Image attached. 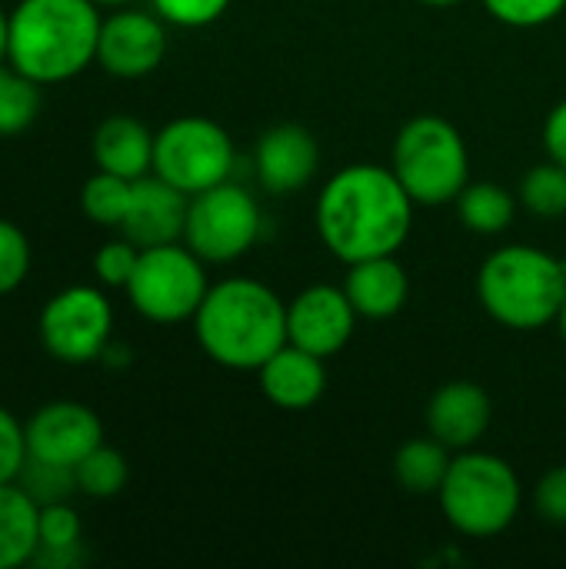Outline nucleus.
I'll use <instances>...</instances> for the list:
<instances>
[{
    "label": "nucleus",
    "mask_w": 566,
    "mask_h": 569,
    "mask_svg": "<svg viewBox=\"0 0 566 569\" xmlns=\"http://www.w3.org/2000/svg\"><path fill=\"white\" fill-rule=\"evenodd\" d=\"M477 297L507 330H540L557 323L566 300L564 260L527 243L500 247L477 273Z\"/></svg>",
    "instance_id": "20e7f679"
},
{
    "label": "nucleus",
    "mask_w": 566,
    "mask_h": 569,
    "mask_svg": "<svg viewBox=\"0 0 566 569\" xmlns=\"http://www.w3.org/2000/svg\"><path fill=\"white\" fill-rule=\"evenodd\" d=\"M264 230L260 203L237 183L224 180L190 197L183 243L203 263H234L254 250Z\"/></svg>",
    "instance_id": "1a4fd4ad"
},
{
    "label": "nucleus",
    "mask_w": 566,
    "mask_h": 569,
    "mask_svg": "<svg viewBox=\"0 0 566 569\" xmlns=\"http://www.w3.org/2000/svg\"><path fill=\"white\" fill-rule=\"evenodd\" d=\"M150 3H153V13L163 17V23H173L183 30L210 27L230 7V0H150Z\"/></svg>",
    "instance_id": "2f4dec72"
},
{
    "label": "nucleus",
    "mask_w": 566,
    "mask_h": 569,
    "mask_svg": "<svg viewBox=\"0 0 566 569\" xmlns=\"http://www.w3.org/2000/svg\"><path fill=\"white\" fill-rule=\"evenodd\" d=\"M557 327H560V337L566 340V300L564 307H560V313H557Z\"/></svg>",
    "instance_id": "e433bc0d"
},
{
    "label": "nucleus",
    "mask_w": 566,
    "mask_h": 569,
    "mask_svg": "<svg viewBox=\"0 0 566 569\" xmlns=\"http://www.w3.org/2000/svg\"><path fill=\"white\" fill-rule=\"evenodd\" d=\"M414 197L390 167L350 163L324 183L317 233L344 263L390 257L414 230Z\"/></svg>",
    "instance_id": "f257e3e1"
},
{
    "label": "nucleus",
    "mask_w": 566,
    "mask_h": 569,
    "mask_svg": "<svg viewBox=\"0 0 566 569\" xmlns=\"http://www.w3.org/2000/svg\"><path fill=\"white\" fill-rule=\"evenodd\" d=\"M537 513L554 523V527H566V463L554 467L540 477L537 493H534Z\"/></svg>",
    "instance_id": "72a5a7b5"
},
{
    "label": "nucleus",
    "mask_w": 566,
    "mask_h": 569,
    "mask_svg": "<svg viewBox=\"0 0 566 569\" xmlns=\"http://www.w3.org/2000/svg\"><path fill=\"white\" fill-rule=\"evenodd\" d=\"M27 463V433L23 423L0 407V483H13Z\"/></svg>",
    "instance_id": "473e14b6"
},
{
    "label": "nucleus",
    "mask_w": 566,
    "mask_h": 569,
    "mask_svg": "<svg viewBox=\"0 0 566 569\" xmlns=\"http://www.w3.org/2000/svg\"><path fill=\"white\" fill-rule=\"evenodd\" d=\"M437 500L457 533L487 540L504 533L517 520L524 487L504 457L484 450H460L447 470Z\"/></svg>",
    "instance_id": "39448f33"
},
{
    "label": "nucleus",
    "mask_w": 566,
    "mask_h": 569,
    "mask_svg": "<svg viewBox=\"0 0 566 569\" xmlns=\"http://www.w3.org/2000/svg\"><path fill=\"white\" fill-rule=\"evenodd\" d=\"M187 210H190V197L183 190H177L173 183H167L157 173H147L140 180H133V197H130V210L120 223V233L127 240H133L140 250L160 247V243H177V240H183Z\"/></svg>",
    "instance_id": "4468645a"
},
{
    "label": "nucleus",
    "mask_w": 566,
    "mask_h": 569,
    "mask_svg": "<svg viewBox=\"0 0 566 569\" xmlns=\"http://www.w3.org/2000/svg\"><path fill=\"white\" fill-rule=\"evenodd\" d=\"M73 480H77V493H83L90 500H110V497H117L127 487L130 467H127L120 450L100 443L97 450H90L73 467Z\"/></svg>",
    "instance_id": "b1692460"
},
{
    "label": "nucleus",
    "mask_w": 566,
    "mask_h": 569,
    "mask_svg": "<svg viewBox=\"0 0 566 569\" xmlns=\"http://www.w3.org/2000/svg\"><path fill=\"white\" fill-rule=\"evenodd\" d=\"M153 137L137 117L130 113H110L93 130V160L100 170L140 180L153 173Z\"/></svg>",
    "instance_id": "6ab92c4d"
},
{
    "label": "nucleus",
    "mask_w": 566,
    "mask_h": 569,
    "mask_svg": "<svg viewBox=\"0 0 566 569\" xmlns=\"http://www.w3.org/2000/svg\"><path fill=\"white\" fill-rule=\"evenodd\" d=\"M167 57V27L160 13L120 7L100 23L97 63L120 80L153 73Z\"/></svg>",
    "instance_id": "9b49d317"
},
{
    "label": "nucleus",
    "mask_w": 566,
    "mask_h": 569,
    "mask_svg": "<svg viewBox=\"0 0 566 569\" xmlns=\"http://www.w3.org/2000/svg\"><path fill=\"white\" fill-rule=\"evenodd\" d=\"M517 200L520 197H514L507 187L484 180V183H467L454 203H457V213H460V220H464V227L470 233L494 237V233H504L514 223Z\"/></svg>",
    "instance_id": "4be33fe9"
},
{
    "label": "nucleus",
    "mask_w": 566,
    "mask_h": 569,
    "mask_svg": "<svg viewBox=\"0 0 566 569\" xmlns=\"http://www.w3.org/2000/svg\"><path fill=\"white\" fill-rule=\"evenodd\" d=\"M130 307L150 323H183L200 310L210 283L203 260L183 243L143 247L130 283L123 287Z\"/></svg>",
    "instance_id": "0eeeda50"
},
{
    "label": "nucleus",
    "mask_w": 566,
    "mask_h": 569,
    "mask_svg": "<svg viewBox=\"0 0 566 569\" xmlns=\"http://www.w3.org/2000/svg\"><path fill=\"white\" fill-rule=\"evenodd\" d=\"M80 547H83L80 513L67 500L40 507V550L37 553H73Z\"/></svg>",
    "instance_id": "bb28decb"
},
{
    "label": "nucleus",
    "mask_w": 566,
    "mask_h": 569,
    "mask_svg": "<svg viewBox=\"0 0 566 569\" xmlns=\"http://www.w3.org/2000/svg\"><path fill=\"white\" fill-rule=\"evenodd\" d=\"M494 417V403L484 387L470 380H450L444 383L430 403H427V430L437 437L447 450H474L480 437L487 433Z\"/></svg>",
    "instance_id": "dca6fc26"
},
{
    "label": "nucleus",
    "mask_w": 566,
    "mask_h": 569,
    "mask_svg": "<svg viewBox=\"0 0 566 569\" xmlns=\"http://www.w3.org/2000/svg\"><path fill=\"white\" fill-rule=\"evenodd\" d=\"M27 433V460H43L73 470L90 450L103 443L100 417L77 400H53L33 410L23 423Z\"/></svg>",
    "instance_id": "f8f14e48"
},
{
    "label": "nucleus",
    "mask_w": 566,
    "mask_h": 569,
    "mask_svg": "<svg viewBox=\"0 0 566 569\" xmlns=\"http://www.w3.org/2000/svg\"><path fill=\"white\" fill-rule=\"evenodd\" d=\"M153 173L187 197L210 190L234 173V140L210 117H177L153 137Z\"/></svg>",
    "instance_id": "6e6552de"
},
{
    "label": "nucleus",
    "mask_w": 566,
    "mask_h": 569,
    "mask_svg": "<svg viewBox=\"0 0 566 569\" xmlns=\"http://www.w3.org/2000/svg\"><path fill=\"white\" fill-rule=\"evenodd\" d=\"M390 170L417 207H444L470 183V153L447 117L420 113L400 127Z\"/></svg>",
    "instance_id": "423d86ee"
},
{
    "label": "nucleus",
    "mask_w": 566,
    "mask_h": 569,
    "mask_svg": "<svg viewBox=\"0 0 566 569\" xmlns=\"http://www.w3.org/2000/svg\"><path fill=\"white\" fill-rule=\"evenodd\" d=\"M520 203L537 217H564L566 213V167L557 160L537 163L520 180Z\"/></svg>",
    "instance_id": "a878e982"
},
{
    "label": "nucleus",
    "mask_w": 566,
    "mask_h": 569,
    "mask_svg": "<svg viewBox=\"0 0 566 569\" xmlns=\"http://www.w3.org/2000/svg\"><path fill=\"white\" fill-rule=\"evenodd\" d=\"M40 550V503L13 480L0 483V569L33 563Z\"/></svg>",
    "instance_id": "aec40b11"
},
{
    "label": "nucleus",
    "mask_w": 566,
    "mask_h": 569,
    "mask_svg": "<svg viewBox=\"0 0 566 569\" xmlns=\"http://www.w3.org/2000/svg\"><path fill=\"white\" fill-rule=\"evenodd\" d=\"M264 397L280 410H310L327 390L324 357H314L294 343H284L260 370H257Z\"/></svg>",
    "instance_id": "f3484780"
},
{
    "label": "nucleus",
    "mask_w": 566,
    "mask_h": 569,
    "mask_svg": "<svg viewBox=\"0 0 566 569\" xmlns=\"http://www.w3.org/2000/svg\"><path fill=\"white\" fill-rule=\"evenodd\" d=\"M200 350L227 370H260L287 343V303L260 280L214 283L193 313Z\"/></svg>",
    "instance_id": "f03ea898"
},
{
    "label": "nucleus",
    "mask_w": 566,
    "mask_h": 569,
    "mask_svg": "<svg viewBox=\"0 0 566 569\" xmlns=\"http://www.w3.org/2000/svg\"><path fill=\"white\" fill-rule=\"evenodd\" d=\"M43 107V83L20 73L13 63H0V137L23 133Z\"/></svg>",
    "instance_id": "5701e85b"
},
{
    "label": "nucleus",
    "mask_w": 566,
    "mask_h": 569,
    "mask_svg": "<svg viewBox=\"0 0 566 569\" xmlns=\"http://www.w3.org/2000/svg\"><path fill=\"white\" fill-rule=\"evenodd\" d=\"M30 273V240L27 233L0 217V297L13 293Z\"/></svg>",
    "instance_id": "c85d7f7f"
},
{
    "label": "nucleus",
    "mask_w": 566,
    "mask_h": 569,
    "mask_svg": "<svg viewBox=\"0 0 566 569\" xmlns=\"http://www.w3.org/2000/svg\"><path fill=\"white\" fill-rule=\"evenodd\" d=\"M450 463H454V450H447L437 437H417L397 450L394 477L414 497H437Z\"/></svg>",
    "instance_id": "412c9836"
},
{
    "label": "nucleus",
    "mask_w": 566,
    "mask_h": 569,
    "mask_svg": "<svg viewBox=\"0 0 566 569\" xmlns=\"http://www.w3.org/2000/svg\"><path fill=\"white\" fill-rule=\"evenodd\" d=\"M344 293L350 297L357 317L390 320L404 310L407 293H410V280H407V270L400 267L397 253L370 257V260L347 263Z\"/></svg>",
    "instance_id": "a211bd4d"
},
{
    "label": "nucleus",
    "mask_w": 566,
    "mask_h": 569,
    "mask_svg": "<svg viewBox=\"0 0 566 569\" xmlns=\"http://www.w3.org/2000/svg\"><path fill=\"white\" fill-rule=\"evenodd\" d=\"M140 260V247L127 237L120 240H107L97 253H93V273L103 287H127L133 277V267Z\"/></svg>",
    "instance_id": "7c9ffc66"
},
{
    "label": "nucleus",
    "mask_w": 566,
    "mask_h": 569,
    "mask_svg": "<svg viewBox=\"0 0 566 569\" xmlns=\"http://www.w3.org/2000/svg\"><path fill=\"white\" fill-rule=\"evenodd\" d=\"M37 330H40L43 350L53 360L70 363V367L93 363L110 347L113 307L107 293L97 287H87V283L63 287L43 303Z\"/></svg>",
    "instance_id": "9d476101"
},
{
    "label": "nucleus",
    "mask_w": 566,
    "mask_h": 569,
    "mask_svg": "<svg viewBox=\"0 0 566 569\" xmlns=\"http://www.w3.org/2000/svg\"><path fill=\"white\" fill-rule=\"evenodd\" d=\"M130 197H133V180L97 170L80 190V207H83L87 220L120 230V223L130 210Z\"/></svg>",
    "instance_id": "393cba45"
},
{
    "label": "nucleus",
    "mask_w": 566,
    "mask_h": 569,
    "mask_svg": "<svg viewBox=\"0 0 566 569\" xmlns=\"http://www.w3.org/2000/svg\"><path fill=\"white\" fill-rule=\"evenodd\" d=\"M544 143H547V157L566 167V100H560L544 123Z\"/></svg>",
    "instance_id": "f704fd0d"
},
{
    "label": "nucleus",
    "mask_w": 566,
    "mask_h": 569,
    "mask_svg": "<svg viewBox=\"0 0 566 569\" xmlns=\"http://www.w3.org/2000/svg\"><path fill=\"white\" fill-rule=\"evenodd\" d=\"M257 180L267 193H294L304 190L320 167V147L317 137L300 123H280L270 127L257 140Z\"/></svg>",
    "instance_id": "2eb2a0df"
},
{
    "label": "nucleus",
    "mask_w": 566,
    "mask_h": 569,
    "mask_svg": "<svg viewBox=\"0 0 566 569\" xmlns=\"http://www.w3.org/2000/svg\"><path fill=\"white\" fill-rule=\"evenodd\" d=\"M100 7L93 0H20L10 10L7 63L37 83H67L97 63Z\"/></svg>",
    "instance_id": "7ed1b4c3"
},
{
    "label": "nucleus",
    "mask_w": 566,
    "mask_h": 569,
    "mask_svg": "<svg viewBox=\"0 0 566 569\" xmlns=\"http://www.w3.org/2000/svg\"><path fill=\"white\" fill-rule=\"evenodd\" d=\"M7 40H10V13L0 7V63H7Z\"/></svg>",
    "instance_id": "c9c22d12"
},
{
    "label": "nucleus",
    "mask_w": 566,
    "mask_h": 569,
    "mask_svg": "<svg viewBox=\"0 0 566 569\" xmlns=\"http://www.w3.org/2000/svg\"><path fill=\"white\" fill-rule=\"evenodd\" d=\"M17 483L40 503H60L67 500L73 490H77V480H73V470L67 467H57V463H43V460H27Z\"/></svg>",
    "instance_id": "cd10ccee"
},
{
    "label": "nucleus",
    "mask_w": 566,
    "mask_h": 569,
    "mask_svg": "<svg viewBox=\"0 0 566 569\" xmlns=\"http://www.w3.org/2000/svg\"><path fill=\"white\" fill-rule=\"evenodd\" d=\"M420 3H427V7H454L460 0H420Z\"/></svg>",
    "instance_id": "58836bf2"
},
{
    "label": "nucleus",
    "mask_w": 566,
    "mask_h": 569,
    "mask_svg": "<svg viewBox=\"0 0 566 569\" xmlns=\"http://www.w3.org/2000/svg\"><path fill=\"white\" fill-rule=\"evenodd\" d=\"M357 330V310L344 287H307L287 303V343L314 353L334 357L340 353Z\"/></svg>",
    "instance_id": "ddd939ff"
},
{
    "label": "nucleus",
    "mask_w": 566,
    "mask_h": 569,
    "mask_svg": "<svg viewBox=\"0 0 566 569\" xmlns=\"http://www.w3.org/2000/svg\"><path fill=\"white\" fill-rule=\"evenodd\" d=\"M484 7L490 10L494 20L517 30H530L557 20L566 10V0H484Z\"/></svg>",
    "instance_id": "c756f323"
},
{
    "label": "nucleus",
    "mask_w": 566,
    "mask_h": 569,
    "mask_svg": "<svg viewBox=\"0 0 566 569\" xmlns=\"http://www.w3.org/2000/svg\"><path fill=\"white\" fill-rule=\"evenodd\" d=\"M97 7H127V3H133V0H93Z\"/></svg>",
    "instance_id": "4c0bfd02"
}]
</instances>
